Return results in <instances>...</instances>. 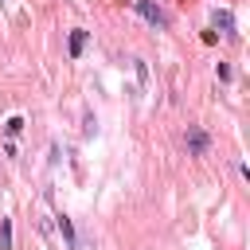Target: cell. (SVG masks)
<instances>
[{
  "label": "cell",
  "mask_w": 250,
  "mask_h": 250,
  "mask_svg": "<svg viewBox=\"0 0 250 250\" xmlns=\"http://www.w3.org/2000/svg\"><path fill=\"white\" fill-rule=\"evenodd\" d=\"M82 47H86V31H70V55L74 59L82 55Z\"/></svg>",
  "instance_id": "4"
},
{
  "label": "cell",
  "mask_w": 250,
  "mask_h": 250,
  "mask_svg": "<svg viewBox=\"0 0 250 250\" xmlns=\"http://www.w3.org/2000/svg\"><path fill=\"white\" fill-rule=\"evenodd\" d=\"M137 12H141V16H145L152 27H164V12H160L152 0H137Z\"/></svg>",
  "instance_id": "2"
},
{
  "label": "cell",
  "mask_w": 250,
  "mask_h": 250,
  "mask_svg": "<svg viewBox=\"0 0 250 250\" xmlns=\"http://www.w3.org/2000/svg\"><path fill=\"white\" fill-rule=\"evenodd\" d=\"M215 27H223V35H230V31H234V20H230V12H215Z\"/></svg>",
  "instance_id": "3"
},
{
  "label": "cell",
  "mask_w": 250,
  "mask_h": 250,
  "mask_svg": "<svg viewBox=\"0 0 250 250\" xmlns=\"http://www.w3.org/2000/svg\"><path fill=\"white\" fill-rule=\"evenodd\" d=\"M20 129H23V121H20V117H12V121H8V137H16Z\"/></svg>",
  "instance_id": "7"
},
{
  "label": "cell",
  "mask_w": 250,
  "mask_h": 250,
  "mask_svg": "<svg viewBox=\"0 0 250 250\" xmlns=\"http://www.w3.org/2000/svg\"><path fill=\"white\" fill-rule=\"evenodd\" d=\"M0 246H4V250H12V223H8V219L0 223Z\"/></svg>",
  "instance_id": "6"
},
{
  "label": "cell",
  "mask_w": 250,
  "mask_h": 250,
  "mask_svg": "<svg viewBox=\"0 0 250 250\" xmlns=\"http://www.w3.org/2000/svg\"><path fill=\"white\" fill-rule=\"evenodd\" d=\"M188 152H191V156H203V152H207V133H203L199 125L188 129Z\"/></svg>",
  "instance_id": "1"
},
{
  "label": "cell",
  "mask_w": 250,
  "mask_h": 250,
  "mask_svg": "<svg viewBox=\"0 0 250 250\" xmlns=\"http://www.w3.org/2000/svg\"><path fill=\"white\" fill-rule=\"evenodd\" d=\"M59 230H62V238H66L70 246L78 242V238H74V227H70V219H66V215H59Z\"/></svg>",
  "instance_id": "5"
}]
</instances>
